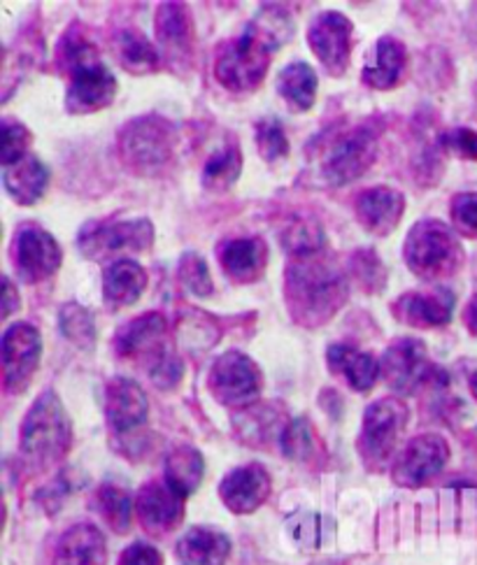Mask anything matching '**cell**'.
<instances>
[{"label": "cell", "mask_w": 477, "mask_h": 565, "mask_svg": "<svg viewBox=\"0 0 477 565\" xmlns=\"http://www.w3.org/2000/svg\"><path fill=\"white\" fill-rule=\"evenodd\" d=\"M443 145L457 151L459 157L477 161V134L470 128H454L443 136Z\"/></svg>", "instance_id": "cell-45"}, {"label": "cell", "mask_w": 477, "mask_h": 565, "mask_svg": "<svg viewBox=\"0 0 477 565\" xmlns=\"http://www.w3.org/2000/svg\"><path fill=\"white\" fill-rule=\"evenodd\" d=\"M12 264L17 275L33 285L56 273L61 264V247L54 237L38 226H24L17 231L12 245Z\"/></svg>", "instance_id": "cell-10"}, {"label": "cell", "mask_w": 477, "mask_h": 565, "mask_svg": "<svg viewBox=\"0 0 477 565\" xmlns=\"http://www.w3.org/2000/svg\"><path fill=\"white\" fill-rule=\"evenodd\" d=\"M229 552V537L214 529H191L178 545V556L184 565H224Z\"/></svg>", "instance_id": "cell-24"}, {"label": "cell", "mask_w": 477, "mask_h": 565, "mask_svg": "<svg viewBox=\"0 0 477 565\" xmlns=\"http://www.w3.org/2000/svg\"><path fill=\"white\" fill-rule=\"evenodd\" d=\"M6 189L21 205L35 203L47 189L50 172L35 157H24L21 161L6 166Z\"/></svg>", "instance_id": "cell-25"}, {"label": "cell", "mask_w": 477, "mask_h": 565, "mask_svg": "<svg viewBox=\"0 0 477 565\" xmlns=\"http://www.w3.org/2000/svg\"><path fill=\"white\" fill-rule=\"evenodd\" d=\"M208 382L214 398L226 405H245L262 391V373L241 352H229L216 359Z\"/></svg>", "instance_id": "cell-9"}, {"label": "cell", "mask_w": 477, "mask_h": 565, "mask_svg": "<svg viewBox=\"0 0 477 565\" xmlns=\"http://www.w3.org/2000/svg\"><path fill=\"white\" fill-rule=\"evenodd\" d=\"M98 508L103 516L107 519L117 533H126L128 526H131L134 519V498L128 491L115 487V484H105L98 491Z\"/></svg>", "instance_id": "cell-34"}, {"label": "cell", "mask_w": 477, "mask_h": 565, "mask_svg": "<svg viewBox=\"0 0 477 565\" xmlns=\"http://www.w3.org/2000/svg\"><path fill=\"white\" fill-rule=\"evenodd\" d=\"M352 264H354L357 279L368 289L375 291L384 285V268L380 264V258L375 256V252H359Z\"/></svg>", "instance_id": "cell-44"}, {"label": "cell", "mask_w": 477, "mask_h": 565, "mask_svg": "<svg viewBox=\"0 0 477 565\" xmlns=\"http://www.w3.org/2000/svg\"><path fill=\"white\" fill-rule=\"evenodd\" d=\"M117 56L126 71L147 73L159 65V52L149 45V40L138 31H121L117 35Z\"/></svg>", "instance_id": "cell-31"}, {"label": "cell", "mask_w": 477, "mask_h": 565, "mask_svg": "<svg viewBox=\"0 0 477 565\" xmlns=\"http://www.w3.org/2000/svg\"><path fill=\"white\" fill-rule=\"evenodd\" d=\"M271 50L262 40L245 31L216 47L214 75L231 92H247L264 79L268 71Z\"/></svg>", "instance_id": "cell-3"}, {"label": "cell", "mask_w": 477, "mask_h": 565, "mask_svg": "<svg viewBox=\"0 0 477 565\" xmlns=\"http://www.w3.org/2000/svg\"><path fill=\"white\" fill-rule=\"evenodd\" d=\"M115 92H117L115 75L96 58L89 63H82L71 71L66 105L71 113L86 115V113L100 110L105 105H110L115 98Z\"/></svg>", "instance_id": "cell-12"}, {"label": "cell", "mask_w": 477, "mask_h": 565, "mask_svg": "<svg viewBox=\"0 0 477 565\" xmlns=\"http://www.w3.org/2000/svg\"><path fill=\"white\" fill-rule=\"evenodd\" d=\"M277 92L292 110L306 113L317 96V75L308 63H292L277 77Z\"/></svg>", "instance_id": "cell-29"}, {"label": "cell", "mask_w": 477, "mask_h": 565, "mask_svg": "<svg viewBox=\"0 0 477 565\" xmlns=\"http://www.w3.org/2000/svg\"><path fill=\"white\" fill-rule=\"evenodd\" d=\"M155 243V226L147 220L94 222L80 233V249L89 258H110L121 252H142Z\"/></svg>", "instance_id": "cell-6"}, {"label": "cell", "mask_w": 477, "mask_h": 565, "mask_svg": "<svg viewBox=\"0 0 477 565\" xmlns=\"http://www.w3.org/2000/svg\"><path fill=\"white\" fill-rule=\"evenodd\" d=\"M3 285H6V291H3V296H6V300H3V315L8 317V315H12V312H14V308H19V300H14L12 281H10L8 277L3 279Z\"/></svg>", "instance_id": "cell-47"}, {"label": "cell", "mask_w": 477, "mask_h": 565, "mask_svg": "<svg viewBox=\"0 0 477 565\" xmlns=\"http://www.w3.org/2000/svg\"><path fill=\"white\" fill-rule=\"evenodd\" d=\"M220 264L235 281H252L266 266V243L258 237H235L220 247Z\"/></svg>", "instance_id": "cell-21"}, {"label": "cell", "mask_w": 477, "mask_h": 565, "mask_svg": "<svg viewBox=\"0 0 477 565\" xmlns=\"http://www.w3.org/2000/svg\"><path fill=\"white\" fill-rule=\"evenodd\" d=\"M470 391H473L475 398H477V373L470 377Z\"/></svg>", "instance_id": "cell-49"}, {"label": "cell", "mask_w": 477, "mask_h": 565, "mask_svg": "<svg viewBox=\"0 0 477 565\" xmlns=\"http://www.w3.org/2000/svg\"><path fill=\"white\" fill-rule=\"evenodd\" d=\"M452 306L454 298L447 291L407 294L396 302V315L412 326H445L452 319Z\"/></svg>", "instance_id": "cell-26"}, {"label": "cell", "mask_w": 477, "mask_h": 565, "mask_svg": "<svg viewBox=\"0 0 477 565\" xmlns=\"http://www.w3.org/2000/svg\"><path fill=\"white\" fill-rule=\"evenodd\" d=\"M428 356L424 344L412 338H401L389 344L382 359V371L386 382L401 394L415 388L428 375Z\"/></svg>", "instance_id": "cell-15"}, {"label": "cell", "mask_w": 477, "mask_h": 565, "mask_svg": "<svg viewBox=\"0 0 477 565\" xmlns=\"http://www.w3.org/2000/svg\"><path fill=\"white\" fill-rule=\"evenodd\" d=\"M407 419V407L396 398H384L365 409L361 430V454L371 466H382L392 456L403 426Z\"/></svg>", "instance_id": "cell-7"}, {"label": "cell", "mask_w": 477, "mask_h": 565, "mask_svg": "<svg viewBox=\"0 0 477 565\" xmlns=\"http://www.w3.org/2000/svg\"><path fill=\"white\" fill-rule=\"evenodd\" d=\"M459 241L441 222H420L405 243L407 266L420 277L449 275L459 266Z\"/></svg>", "instance_id": "cell-4"}, {"label": "cell", "mask_w": 477, "mask_h": 565, "mask_svg": "<svg viewBox=\"0 0 477 565\" xmlns=\"http://www.w3.org/2000/svg\"><path fill=\"white\" fill-rule=\"evenodd\" d=\"M375 159V134L371 128H354L340 136L324 157V178L331 184H347L363 175L365 168Z\"/></svg>", "instance_id": "cell-8"}, {"label": "cell", "mask_w": 477, "mask_h": 565, "mask_svg": "<svg viewBox=\"0 0 477 565\" xmlns=\"http://www.w3.org/2000/svg\"><path fill=\"white\" fill-rule=\"evenodd\" d=\"M452 220L462 233L477 237V193H459L452 201Z\"/></svg>", "instance_id": "cell-43"}, {"label": "cell", "mask_w": 477, "mask_h": 565, "mask_svg": "<svg viewBox=\"0 0 477 565\" xmlns=\"http://www.w3.org/2000/svg\"><path fill=\"white\" fill-rule=\"evenodd\" d=\"M119 565H163V558L155 547L138 542V545H131L121 554Z\"/></svg>", "instance_id": "cell-46"}, {"label": "cell", "mask_w": 477, "mask_h": 565, "mask_svg": "<svg viewBox=\"0 0 477 565\" xmlns=\"http://www.w3.org/2000/svg\"><path fill=\"white\" fill-rule=\"evenodd\" d=\"M347 279L333 258L319 252L296 254L287 268V300L296 321L315 326L338 312Z\"/></svg>", "instance_id": "cell-1"}, {"label": "cell", "mask_w": 477, "mask_h": 565, "mask_svg": "<svg viewBox=\"0 0 477 565\" xmlns=\"http://www.w3.org/2000/svg\"><path fill=\"white\" fill-rule=\"evenodd\" d=\"M59 323H61L63 335L80 347H89L96 338L94 317L89 315V310L77 306V302H68V306H63V310L59 312Z\"/></svg>", "instance_id": "cell-35"}, {"label": "cell", "mask_w": 477, "mask_h": 565, "mask_svg": "<svg viewBox=\"0 0 477 565\" xmlns=\"http://www.w3.org/2000/svg\"><path fill=\"white\" fill-rule=\"evenodd\" d=\"M329 526H331L329 521L317 514H300L294 521H289L294 540L298 545H306V547H321L324 542H327Z\"/></svg>", "instance_id": "cell-40"}, {"label": "cell", "mask_w": 477, "mask_h": 565, "mask_svg": "<svg viewBox=\"0 0 477 565\" xmlns=\"http://www.w3.org/2000/svg\"><path fill=\"white\" fill-rule=\"evenodd\" d=\"M40 333L31 323H14L3 335V375L10 394L24 391L38 371Z\"/></svg>", "instance_id": "cell-11"}, {"label": "cell", "mask_w": 477, "mask_h": 565, "mask_svg": "<svg viewBox=\"0 0 477 565\" xmlns=\"http://www.w3.org/2000/svg\"><path fill=\"white\" fill-rule=\"evenodd\" d=\"M256 145L266 161L287 157V151H289L287 134L277 119H264L256 124Z\"/></svg>", "instance_id": "cell-37"}, {"label": "cell", "mask_w": 477, "mask_h": 565, "mask_svg": "<svg viewBox=\"0 0 477 565\" xmlns=\"http://www.w3.org/2000/svg\"><path fill=\"white\" fill-rule=\"evenodd\" d=\"M71 445V422L56 394H42L21 426V451L38 466L54 463Z\"/></svg>", "instance_id": "cell-2"}, {"label": "cell", "mask_w": 477, "mask_h": 565, "mask_svg": "<svg viewBox=\"0 0 477 565\" xmlns=\"http://www.w3.org/2000/svg\"><path fill=\"white\" fill-rule=\"evenodd\" d=\"M282 449L289 456V459H306L315 449V438L310 424L306 419L294 422L285 433H282Z\"/></svg>", "instance_id": "cell-41"}, {"label": "cell", "mask_w": 477, "mask_h": 565, "mask_svg": "<svg viewBox=\"0 0 477 565\" xmlns=\"http://www.w3.org/2000/svg\"><path fill=\"white\" fill-rule=\"evenodd\" d=\"M182 503L184 498L176 489H170L166 482H151L138 493L136 510L147 531L166 533L182 521Z\"/></svg>", "instance_id": "cell-16"}, {"label": "cell", "mask_w": 477, "mask_h": 565, "mask_svg": "<svg viewBox=\"0 0 477 565\" xmlns=\"http://www.w3.org/2000/svg\"><path fill=\"white\" fill-rule=\"evenodd\" d=\"M329 363H331L333 371L344 375V380L350 382V386L357 388V391L371 388L375 384L380 371H382V365L378 363V359L373 354L357 352L347 344H333L331 347Z\"/></svg>", "instance_id": "cell-28"}, {"label": "cell", "mask_w": 477, "mask_h": 565, "mask_svg": "<svg viewBox=\"0 0 477 565\" xmlns=\"http://www.w3.org/2000/svg\"><path fill=\"white\" fill-rule=\"evenodd\" d=\"M149 377L159 388H172L182 380V361L172 354L168 347L155 352L149 361Z\"/></svg>", "instance_id": "cell-38"}, {"label": "cell", "mask_w": 477, "mask_h": 565, "mask_svg": "<svg viewBox=\"0 0 477 565\" xmlns=\"http://www.w3.org/2000/svg\"><path fill=\"white\" fill-rule=\"evenodd\" d=\"M157 35L163 47L182 52L189 45V14L180 3H166L159 8Z\"/></svg>", "instance_id": "cell-33"}, {"label": "cell", "mask_w": 477, "mask_h": 565, "mask_svg": "<svg viewBox=\"0 0 477 565\" xmlns=\"http://www.w3.org/2000/svg\"><path fill=\"white\" fill-rule=\"evenodd\" d=\"M241 170H243L241 151H237V147H233V145L224 147L220 151H214V154L205 161L203 184L214 191L229 189L237 180V175H241Z\"/></svg>", "instance_id": "cell-32"}, {"label": "cell", "mask_w": 477, "mask_h": 565, "mask_svg": "<svg viewBox=\"0 0 477 565\" xmlns=\"http://www.w3.org/2000/svg\"><path fill=\"white\" fill-rule=\"evenodd\" d=\"M145 285H147V275L136 260L119 258L103 275L105 302L113 308L131 306V302L140 298Z\"/></svg>", "instance_id": "cell-22"}, {"label": "cell", "mask_w": 477, "mask_h": 565, "mask_svg": "<svg viewBox=\"0 0 477 565\" xmlns=\"http://www.w3.org/2000/svg\"><path fill=\"white\" fill-rule=\"evenodd\" d=\"M180 279L184 289H189L193 296H210L212 294V279L208 273L205 260L197 254H187L180 260Z\"/></svg>", "instance_id": "cell-39"}, {"label": "cell", "mask_w": 477, "mask_h": 565, "mask_svg": "<svg viewBox=\"0 0 477 565\" xmlns=\"http://www.w3.org/2000/svg\"><path fill=\"white\" fill-rule=\"evenodd\" d=\"M147 396L136 382L124 377L110 382V386H107V422H110L115 433H119V436L134 433L147 422Z\"/></svg>", "instance_id": "cell-17"}, {"label": "cell", "mask_w": 477, "mask_h": 565, "mask_svg": "<svg viewBox=\"0 0 477 565\" xmlns=\"http://www.w3.org/2000/svg\"><path fill=\"white\" fill-rule=\"evenodd\" d=\"M222 501L231 512L247 514L262 505L271 493V477L262 466L237 468L224 477L220 487Z\"/></svg>", "instance_id": "cell-18"}, {"label": "cell", "mask_w": 477, "mask_h": 565, "mask_svg": "<svg viewBox=\"0 0 477 565\" xmlns=\"http://www.w3.org/2000/svg\"><path fill=\"white\" fill-rule=\"evenodd\" d=\"M166 335V319L159 312L142 315L128 321L115 338V350L121 356H138L151 352Z\"/></svg>", "instance_id": "cell-27"}, {"label": "cell", "mask_w": 477, "mask_h": 565, "mask_svg": "<svg viewBox=\"0 0 477 565\" xmlns=\"http://www.w3.org/2000/svg\"><path fill=\"white\" fill-rule=\"evenodd\" d=\"M105 537L92 524H77L61 535L54 565H105Z\"/></svg>", "instance_id": "cell-20"}, {"label": "cell", "mask_w": 477, "mask_h": 565, "mask_svg": "<svg viewBox=\"0 0 477 565\" xmlns=\"http://www.w3.org/2000/svg\"><path fill=\"white\" fill-rule=\"evenodd\" d=\"M235 424L243 436L256 443H266L277 430V417L271 407H247L241 417H235Z\"/></svg>", "instance_id": "cell-36"}, {"label": "cell", "mask_w": 477, "mask_h": 565, "mask_svg": "<svg viewBox=\"0 0 477 565\" xmlns=\"http://www.w3.org/2000/svg\"><path fill=\"white\" fill-rule=\"evenodd\" d=\"M359 222L375 235H386L392 231L403 214V195L394 189L375 186L365 189L357 199Z\"/></svg>", "instance_id": "cell-19"}, {"label": "cell", "mask_w": 477, "mask_h": 565, "mask_svg": "<svg viewBox=\"0 0 477 565\" xmlns=\"http://www.w3.org/2000/svg\"><path fill=\"white\" fill-rule=\"evenodd\" d=\"M449 456V447L441 436H420L412 440L394 466L396 482L403 487H422L436 477Z\"/></svg>", "instance_id": "cell-13"}, {"label": "cell", "mask_w": 477, "mask_h": 565, "mask_svg": "<svg viewBox=\"0 0 477 565\" xmlns=\"http://www.w3.org/2000/svg\"><path fill=\"white\" fill-rule=\"evenodd\" d=\"M176 142V130L161 117H142L121 130V159L136 172H157L166 166Z\"/></svg>", "instance_id": "cell-5"}, {"label": "cell", "mask_w": 477, "mask_h": 565, "mask_svg": "<svg viewBox=\"0 0 477 565\" xmlns=\"http://www.w3.org/2000/svg\"><path fill=\"white\" fill-rule=\"evenodd\" d=\"M203 468V456L197 449L180 447L172 451L166 461V484L170 489H176L182 498H187L201 484Z\"/></svg>", "instance_id": "cell-30"}, {"label": "cell", "mask_w": 477, "mask_h": 565, "mask_svg": "<svg viewBox=\"0 0 477 565\" xmlns=\"http://www.w3.org/2000/svg\"><path fill=\"white\" fill-rule=\"evenodd\" d=\"M29 145H31V134L24 126L17 121L3 124V149H0V157H3L6 166H12L24 159Z\"/></svg>", "instance_id": "cell-42"}, {"label": "cell", "mask_w": 477, "mask_h": 565, "mask_svg": "<svg viewBox=\"0 0 477 565\" xmlns=\"http://www.w3.org/2000/svg\"><path fill=\"white\" fill-rule=\"evenodd\" d=\"M464 319H466V323H468V329H470L473 333H477V296L468 302V308H466V312H464Z\"/></svg>", "instance_id": "cell-48"}, {"label": "cell", "mask_w": 477, "mask_h": 565, "mask_svg": "<svg viewBox=\"0 0 477 565\" xmlns=\"http://www.w3.org/2000/svg\"><path fill=\"white\" fill-rule=\"evenodd\" d=\"M405 65V47L396 38H380L363 65V82L375 89H389L396 84Z\"/></svg>", "instance_id": "cell-23"}, {"label": "cell", "mask_w": 477, "mask_h": 565, "mask_svg": "<svg viewBox=\"0 0 477 565\" xmlns=\"http://www.w3.org/2000/svg\"><path fill=\"white\" fill-rule=\"evenodd\" d=\"M310 47L331 73H342L352 47V24L340 12L319 14L308 33Z\"/></svg>", "instance_id": "cell-14"}]
</instances>
